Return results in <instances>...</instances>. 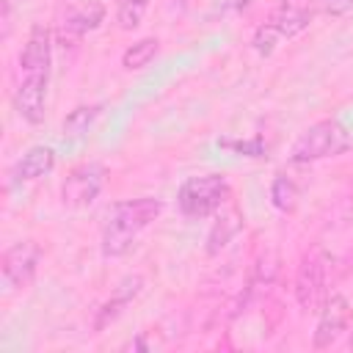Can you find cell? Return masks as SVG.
I'll return each mask as SVG.
<instances>
[{
	"label": "cell",
	"mask_w": 353,
	"mask_h": 353,
	"mask_svg": "<svg viewBox=\"0 0 353 353\" xmlns=\"http://www.w3.org/2000/svg\"><path fill=\"white\" fill-rule=\"evenodd\" d=\"M353 146L350 132L336 121V119H323L314 121L312 127H306L292 149H290V160L292 163H314V160H325V157H339Z\"/></svg>",
	"instance_id": "2"
},
{
	"label": "cell",
	"mask_w": 353,
	"mask_h": 353,
	"mask_svg": "<svg viewBox=\"0 0 353 353\" xmlns=\"http://www.w3.org/2000/svg\"><path fill=\"white\" fill-rule=\"evenodd\" d=\"M146 6H149V0H119L116 25H119L121 30H135V28L143 22Z\"/></svg>",
	"instance_id": "17"
},
{
	"label": "cell",
	"mask_w": 353,
	"mask_h": 353,
	"mask_svg": "<svg viewBox=\"0 0 353 353\" xmlns=\"http://www.w3.org/2000/svg\"><path fill=\"white\" fill-rule=\"evenodd\" d=\"M102 17H105V8H102L99 3H88V6H83V8L69 11V14H66V19H63L61 39H63V41H77L83 33H88V30H94V28H99Z\"/></svg>",
	"instance_id": "13"
},
{
	"label": "cell",
	"mask_w": 353,
	"mask_h": 353,
	"mask_svg": "<svg viewBox=\"0 0 353 353\" xmlns=\"http://www.w3.org/2000/svg\"><path fill=\"white\" fill-rule=\"evenodd\" d=\"M39 259H41V248L33 240H19L8 245L0 259V276H3L6 292L25 290L39 270Z\"/></svg>",
	"instance_id": "5"
},
{
	"label": "cell",
	"mask_w": 353,
	"mask_h": 353,
	"mask_svg": "<svg viewBox=\"0 0 353 353\" xmlns=\"http://www.w3.org/2000/svg\"><path fill=\"white\" fill-rule=\"evenodd\" d=\"M50 58H52V36L50 28L33 25L22 52H19V74H44L50 77Z\"/></svg>",
	"instance_id": "9"
},
{
	"label": "cell",
	"mask_w": 353,
	"mask_h": 353,
	"mask_svg": "<svg viewBox=\"0 0 353 353\" xmlns=\"http://www.w3.org/2000/svg\"><path fill=\"white\" fill-rule=\"evenodd\" d=\"M276 41H279V33L265 22V25H259L256 28V33H254V50L259 52V55H270L273 50H276Z\"/></svg>",
	"instance_id": "19"
},
{
	"label": "cell",
	"mask_w": 353,
	"mask_h": 353,
	"mask_svg": "<svg viewBox=\"0 0 353 353\" xmlns=\"http://www.w3.org/2000/svg\"><path fill=\"white\" fill-rule=\"evenodd\" d=\"M347 320H350V303H347V298L339 295V292L328 295V298L323 301V306H320V317H317V328H314L312 345H314L317 350L331 347V345L342 336Z\"/></svg>",
	"instance_id": "7"
},
{
	"label": "cell",
	"mask_w": 353,
	"mask_h": 353,
	"mask_svg": "<svg viewBox=\"0 0 353 353\" xmlns=\"http://www.w3.org/2000/svg\"><path fill=\"white\" fill-rule=\"evenodd\" d=\"M229 193L232 190L223 176L201 174V176H190L182 182V188L176 193V204L185 218H207L229 201Z\"/></svg>",
	"instance_id": "3"
},
{
	"label": "cell",
	"mask_w": 353,
	"mask_h": 353,
	"mask_svg": "<svg viewBox=\"0 0 353 353\" xmlns=\"http://www.w3.org/2000/svg\"><path fill=\"white\" fill-rule=\"evenodd\" d=\"M320 6L328 17H345L353 8V0H320Z\"/></svg>",
	"instance_id": "20"
},
{
	"label": "cell",
	"mask_w": 353,
	"mask_h": 353,
	"mask_svg": "<svg viewBox=\"0 0 353 353\" xmlns=\"http://www.w3.org/2000/svg\"><path fill=\"white\" fill-rule=\"evenodd\" d=\"M44 99H47V77L44 74H22L14 88V108L28 124L44 121Z\"/></svg>",
	"instance_id": "10"
},
{
	"label": "cell",
	"mask_w": 353,
	"mask_h": 353,
	"mask_svg": "<svg viewBox=\"0 0 353 353\" xmlns=\"http://www.w3.org/2000/svg\"><path fill=\"white\" fill-rule=\"evenodd\" d=\"M157 52H160V41H157L154 36L138 39L135 44H130V47L124 50V55H121V66H124L127 72H132V69H143V66L152 63V58H154Z\"/></svg>",
	"instance_id": "16"
},
{
	"label": "cell",
	"mask_w": 353,
	"mask_h": 353,
	"mask_svg": "<svg viewBox=\"0 0 353 353\" xmlns=\"http://www.w3.org/2000/svg\"><path fill=\"white\" fill-rule=\"evenodd\" d=\"M314 0H281L270 11L268 25L279 33V39H292L309 28V22L314 19Z\"/></svg>",
	"instance_id": "8"
},
{
	"label": "cell",
	"mask_w": 353,
	"mask_h": 353,
	"mask_svg": "<svg viewBox=\"0 0 353 353\" xmlns=\"http://www.w3.org/2000/svg\"><path fill=\"white\" fill-rule=\"evenodd\" d=\"M99 113H102L99 105H80V108H74V110L63 119L61 135H63L66 141H77V138H83V135L94 127V121L99 119Z\"/></svg>",
	"instance_id": "15"
},
{
	"label": "cell",
	"mask_w": 353,
	"mask_h": 353,
	"mask_svg": "<svg viewBox=\"0 0 353 353\" xmlns=\"http://www.w3.org/2000/svg\"><path fill=\"white\" fill-rule=\"evenodd\" d=\"M105 165L102 163H80L69 171L63 188H61V201L69 210H83L97 201V196L105 188Z\"/></svg>",
	"instance_id": "4"
},
{
	"label": "cell",
	"mask_w": 353,
	"mask_h": 353,
	"mask_svg": "<svg viewBox=\"0 0 353 353\" xmlns=\"http://www.w3.org/2000/svg\"><path fill=\"white\" fill-rule=\"evenodd\" d=\"M240 229H243V215L237 207H229L226 212H221L207 234V254H212V256L221 254V248H226Z\"/></svg>",
	"instance_id": "14"
},
{
	"label": "cell",
	"mask_w": 353,
	"mask_h": 353,
	"mask_svg": "<svg viewBox=\"0 0 353 353\" xmlns=\"http://www.w3.org/2000/svg\"><path fill=\"white\" fill-rule=\"evenodd\" d=\"M52 165H55V152H52L50 146H30V149L17 160L11 176H14L17 185L33 182V179H39V176H47V174L52 171Z\"/></svg>",
	"instance_id": "11"
},
{
	"label": "cell",
	"mask_w": 353,
	"mask_h": 353,
	"mask_svg": "<svg viewBox=\"0 0 353 353\" xmlns=\"http://www.w3.org/2000/svg\"><path fill=\"white\" fill-rule=\"evenodd\" d=\"M325 251L314 245L301 256L298 273H295V301L303 312H314L323 301V287H325Z\"/></svg>",
	"instance_id": "6"
},
{
	"label": "cell",
	"mask_w": 353,
	"mask_h": 353,
	"mask_svg": "<svg viewBox=\"0 0 353 353\" xmlns=\"http://www.w3.org/2000/svg\"><path fill=\"white\" fill-rule=\"evenodd\" d=\"M141 287H143V279H141V276H130V279H124V281L119 284V290L113 292V298L105 301V303L99 306L97 320H94V331H102L108 323H113V320L124 312V306L141 292Z\"/></svg>",
	"instance_id": "12"
},
{
	"label": "cell",
	"mask_w": 353,
	"mask_h": 353,
	"mask_svg": "<svg viewBox=\"0 0 353 353\" xmlns=\"http://www.w3.org/2000/svg\"><path fill=\"white\" fill-rule=\"evenodd\" d=\"M163 212V201L157 199H130L119 201L108 212V223L102 229V254L105 256H121L132 248L135 237Z\"/></svg>",
	"instance_id": "1"
},
{
	"label": "cell",
	"mask_w": 353,
	"mask_h": 353,
	"mask_svg": "<svg viewBox=\"0 0 353 353\" xmlns=\"http://www.w3.org/2000/svg\"><path fill=\"white\" fill-rule=\"evenodd\" d=\"M270 201H273V207L281 210V212L292 210L295 201H298V188H295V182L287 179V176H276L273 185H270Z\"/></svg>",
	"instance_id": "18"
},
{
	"label": "cell",
	"mask_w": 353,
	"mask_h": 353,
	"mask_svg": "<svg viewBox=\"0 0 353 353\" xmlns=\"http://www.w3.org/2000/svg\"><path fill=\"white\" fill-rule=\"evenodd\" d=\"M251 0H215V14H229V11H240L245 8Z\"/></svg>",
	"instance_id": "21"
}]
</instances>
